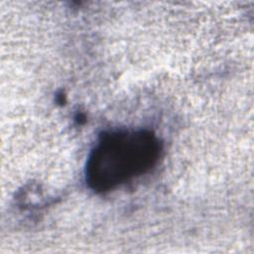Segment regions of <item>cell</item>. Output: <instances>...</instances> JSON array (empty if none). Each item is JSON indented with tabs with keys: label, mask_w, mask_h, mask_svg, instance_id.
<instances>
[{
	"label": "cell",
	"mask_w": 254,
	"mask_h": 254,
	"mask_svg": "<svg viewBox=\"0 0 254 254\" xmlns=\"http://www.w3.org/2000/svg\"><path fill=\"white\" fill-rule=\"evenodd\" d=\"M162 143L146 129L103 132L85 165V182L95 192L110 191L151 171L159 161Z\"/></svg>",
	"instance_id": "1"
}]
</instances>
